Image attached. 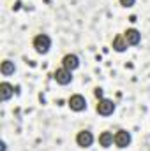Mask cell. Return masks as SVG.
<instances>
[{
	"label": "cell",
	"mask_w": 150,
	"mask_h": 151,
	"mask_svg": "<svg viewBox=\"0 0 150 151\" xmlns=\"http://www.w3.org/2000/svg\"><path fill=\"white\" fill-rule=\"evenodd\" d=\"M32 46H34V49L37 51L39 55H46L50 51V47H51V39L48 37L46 34H39V35L34 37Z\"/></svg>",
	"instance_id": "6da1fadb"
},
{
	"label": "cell",
	"mask_w": 150,
	"mask_h": 151,
	"mask_svg": "<svg viewBox=\"0 0 150 151\" xmlns=\"http://www.w3.org/2000/svg\"><path fill=\"white\" fill-rule=\"evenodd\" d=\"M69 107H71L74 113H81V111H85V109H87V100H85V97L79 95V93L71 95V99H69Z\"/></svg>",
	"instance_id": "7a4b0ae2"
},
{
	"label": "cell",
	"mask_w": 150,
	"mask_h": 151,
	"mask_svg": "<svg viewBox=\"0 0 150 151\" xmlns=\"http://www.w3.org/2000/svg\"><path fill=\"white\" fill-rule=\"evenodd\" d=\"M92 142H94V135H92V132H88V130H81V132H78V135H76V144H78L79 148H90Z\"/></svg>",
	"instance_id": "3957f363"
},
{
	"label": "cell",
	"mask_w": 150,
	"mask_h": 151,
	"mask_svg": "<svg viewBox=\"0 0 150 151\" xmlns=\"http://www.w3.org/2000/svg\"><path fill=\"white\" fill-rule=\"evenodd\" d=\"M55 81L58 83V84H62V86H66V84H69L71 81H73V76H71V70H67L66 67H60V69H57L55 70Z\"/></svg>",
	"instance_id": "277c9868"
},
{
	"label": "cell",
	"mask_w": 150,
	"mask_h": 151,
	"mask_svg": "<svg viewBox=\"0 0 150 151\" xmlns=\"http://www.w3.org/2000/svg\"><path fill=\"white\" fill-rule=\"evenodd\" d=\"M95 109H97V113L101 114V116H110L115 111V104H113V100H110V99H101Z\"/></svg>",
	"instance_id": "5b68a950"
},
{
	"label": "cell",
	"mask_w": 150,
	"mask_h": 151,
	"mask_svg": "<svg viewBox=\"0 0 150 151\" xmlns=\"http://www.w3.org/2000/svg\"><path fill=\"white\" fill-rule=\"evenodd\" d=\"M131 144V134L127 130H118L115 134V146L117 148H127Z\"/></svg>",
	"instance_id": "8992f818"
},
{
	"label": "cell",
	"mask_w": 150,
	"mask_h": 151,
	"mask_svg": "<svg viewBox=\"0 0 150 151\" xmlns=\"http://www.w3.org/2000/svg\"><path fill=\"white\" fill-rule=\"evenodd\" d=\"M62 67H66L67 70L73 72V70H76V69L79 67V58H78L76 55H71V53L66 55V56L62 58Z\"/></svg>",
	"instance_id": "52a82bcc"
},
{
	"label": "cell",
	"mask_w": 150,
	"mask_h": 151,
	"mask_svg": "<svg viewBox=\"0 0 150 151\" xmlns=\"http://www.w3.org/2000/svg\"><path fill=\"white\" fill-rule=\"evenodd\" d=\"M124 37H125V40H127L129 46H138L140 40H141V34H140L136 28H129V30L124 32Z\"/></svg>",
	"instance_id": "ba28073f"
},
{
	"label": "cell",
	"mask_w": 150,
	"mask_h": 151,
	"mask_svg": "<svg viewBox=\"0 0 150 151\" xmlns=\"http://www.w3.org/2000/svg\"><path fill=\"white\" fill-rule=\"evenodd\" d=\"M14 95V88H12V84H9V83H0V100L2 102H7L11 97Z\"/></svg>",
	"instance_id": "9c48e42d"
},
{
	"label": "cell",
	"mask_w": 150,
	"mask_h": 151,
	"mask_svg": "<svg viewBox=\"0 0 150 151\" xmlns=\"http://www.w3.org/2000/svg\"><path fill=\"white\" fill-rule=\"evenodd\" d=\"M127 40H125V37L124 35H117V37L113 39V49L117 51V53H124L125 49H127Z\"/></svg>",
	"instance_id": "30bf717a"
},
{
	"label": "cell",
	"mask_w": 150,
	"mask_h": 151,
	"mask_svg": "<svg viewBox=\"0 0 150 151\" xmlns=\"http://www.w3.org/2000/svg\"><path fill=\"white\" fill-rule=\"evenodd\" d=\"M113 142H115V135H113L111 132H103V134L99 135V144H101L103 148H110Z\"/></svg>",
	"instance_id": "8fae6325"
},
{
	"label": "cell",
	"mask_w": 150,
	"mask_h": 151,
	"mask_svg": "<svg viewBox=\"0 0 150 151\" xmlns=\"http://www.w3.org/2000/svg\"><path fill=\"white\" fill-rule=\"evenodd\" d=\"M14 70H16L14 62H11V60H4V62H2V65H0L2 76H11V74H14Z\"/></svg>",
	"instance_id": "7c38bea8"
},
{
	"label": "cell",
	"mask_w": 150,
	"mask_h": 151,
	"mask_svg": "<svg viewBox=\"0 0 150 151\" xmlns=\"http://www.w3.org/2000/svg\"><path fill=\"white\" fill-rule=\"evenodd\" d=\"M118 2H120V5H122V7H133L136 0H118Z\"/></svg>",
	"instance_id": "4fadbf2b"
},
{
	"label": "cell",
	"mask_w": 150,
	"mask_h": 151,
	"mask_svg": "<svg viewBox=\"0 0 150 151\" xmlns=\"http://www.w3.org/2000/svg\"><path fill=\"white\" fill-rule=\"evenodd\" d=\"M94 95L101 100V99H103V88H95V90H94Z\"/></svg>",
	"instance_id": "5bb4252c"
},
{
	"label": "cell",
	"mask_w": 150,
	"mask_h": 151,
	"mask_svg": "<svg viewBox=\"0 0 150 151\" xmlns=\"http://www.w3.org/2000/svg\"><path fill=\"white\" fill-rule=\"evenodd\" d=\"M0 146H2V148H0V151H5V142H2Z\"/></svg>",
	"instance_id": "9a60e30c"
}]
</instances>
